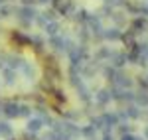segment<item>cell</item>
I'll list each match as a JSON object with an SVG mask.
<instances>
[{
  "mask_svg": "<svg viewBox=\"0 0 148 140\" xmlns=\"http://www.w3.org/2000/svg\"><path fill=\"white\" fill-rule=\"evenodd\" d=\"M103 40H107V42H119V40H123V32H121V28H119V26L105 28V30H103Z\"/></svg>",
  "mask_w": 148,
  "mask_h": 140,
  "instance_id": "8992f818",
  "label": "cell"
},
{
  "mask_svg": "<svg viewBox=\"0 0 148 140\" xmlns=\"http://www.w3.org/2000/svg\"><path fill=\"white\" fill-rule=\"evenodd\" d=\"M121 140H138V136H134V134H130V132H128V134H123Z\"/></svg>",
  "mask_w": 148,
  "mask_h": 140,
  "instance_id": "484cf974",
  "label": "cell"
},
{
  "mask_svg": "<svg viewBox=\"0 0 148 140\" xmlns=\"http://www.w3.org/2000/svg\"><path fill=\"white\" fill-rule=\"evenodd\" d=\"M36 2H40V4H47V2H51V0H36Z\"/></svg>",
  "mask_w": 148,
  "mask_h": 140,
  "instance_id": "f546056e",
  "label": "cell"
},
{
  "mask_svg": "<svg viewBox=\"0 0 148 140\" xmlns=\"http://www.w3.org/2000/svg\"><path fill=\"white\" fill-rule=\"evenodd\" d=\"M44 30H46V34L51 38V36H57L59 34V22L57 20H51V22H47L46 26H44Z\"/></svg>",
  "mask_w": 148,
  "mask_h": 140,
  "instance_id": "e0dca14e",
  "label": "cell"
},
{
  "mask_svg": "<svg viewBox=\"0 0 148 140\" xmlns=\"http://www.w3.org/2000/svg\"><path fill=\"white\" fill-rule=\"evenodd\" d=\"M0 136H4V138L12 136V124L8 120H0Z\"/></svg>",
  "mask_w": 148,
  "mask_h": 140,
  "instance_id": "d6986e66",
  "label": "cell"
},
{
  "mask_svg": "<svg viewBox=\"0 0 148 140\" xmlns=\"http://www.w3.org/2000/svg\"><path fill=\"white\" fill-rule=\"evenodd\" d=\"M113 101V95H111V89H99L97 93H95V103L101 107V109H105V107L109 105Z\"/></svg>",
  "mask_w": 148,
  "mask_h": 140,
  "instance_id": "277c9868",
  "label": "cell"
},
{
  "mask_svg": "<svg viewBox=\"0 0 148 140\" xmlns=\"http://www.w3.org/2000/svg\"><path fill=\"white\" fill-rule=\"evenodd\" d=\"M142 136H144V140H148V126H144V130H142Z\"/></svg>",
  "mask_w": 148,
  "mask_h": 140,
  "instance_id": "f1b7e54d",
  "label": "cell"
},
{
  "mask_svg": "<svg viewBox=\"0 0 148 140\" xmlns=\"http://www.w3.org/2000/svg\"><path fill=\"white\" fill-rule=\"evenodd\" d=\"M32 111H34V107L24 103V105H20V113H18V117H26V118H28L30 115H32Z\"/></svg>",
  "mask_w": 148,
  "mask_h": 140,
  "instance_id": "44dd1931",
  "label": "cell"
},
{
  "mask_svg": "<svg viewBox=\"0 0 148 140\" xmlns=\"http://www.w3.org/2000/svg\"><path fill=\"white\" fill-rule=\"evenodd\" d=\"M30 44H32L38 51H42V49H44V42H42V38H38V36H32V38H30Z\"/></svg>",
  "mask_w": 148,
  "mask_h": 140,
  "instance_id": "7402d4cb",
  "label": "cell"
},
{
  "mask_svg": "<svg viewBox=\"0 0 148 140\" xmlns=\"http://www.w3.org/2000/svg\"><path fill=\"white\" fill-rule=\"evenodd\" d=\"M71 46H73V42H71L69 38H65V36H61V34L51 36V38H49V47H53L57 53H63V51L67 53Z\"/></svg>",
  "mask_w": 148,
  "mask_h": 140,
  "instance_id": "7a4b0ae2",
  "label": "cell"
},
{
  "mask_svg": "<svg viewBox=\"0 0 148 140\" xmlns=\"http://www.w3.org/2000/svg\"><path fill=\"white\" fill-rule=\"evenodd\" d=\"M111 47H105L101 46L97 51H95V61H109V57H111Z\"/></svg>",
  "mask_w": 148,
  "mask_h": 140,
  "instance_id": "5bb4252c",
  "label": "cell"
},
{
  "mask_svg": "<svg viewBox=\"0 0 148 140\" xmlns=\"http://www.w3.org/2000/svg\"><path fill=\"white\" fill-rule=\"evenodd\" d=\"M134 105L148 107V91H146V89H140V93L134 95Z\"/></svg>",
  "mask_w": 148,
  "mask_h": 140,
  "instance_id": "2e32d148",
  "label": "cell"
},
{
  "mask_svg": "<svg viewBox=\"0 0 148 140\" xmlns=\"http://www.w3.org/2000/svg\"><path fill=\"white\" fill-rule=\"evenodd\" d=\"M125 115H126V118H130V120H136V118H140V107L138 105H134V103H130V105L126 107V111H125Z\"/></svg>",
  "mask_w": 148,
  "mask_h": 140,
  "instance_id": "4fadbf2b",
  "label": "cell"
},
{
  "mask_svg": "<svg viewBox=\"0 0 148 140\" xmlns=\"http://www.w3.org/2000/svg\"><path fill=\"white\" fill-rule=\"evenodd\" d=\"M101 118H103V124H105L103 132H111L119 124V113H103Z\"/></svg>",
  "mask_w": 148,
  "mask_h": 140,
  "instance_id": "3957f363",
  "label": "cell"
},
{
  "mask_svg": "<svg viewBox=\"0 0 148 140\" xmlns=\"http://www.w3.org/2000/svg\"><path fill=\"white\" fill-rule=\"evenodd\" d=\"M109 63H111L113 67H116V69L125 67V63H126V53H123V51H111Z\"/></svg>",
  "mask_w": 148,
  "mask_h": 140,
  "instance_id": "9c48e42d",
  "label": "cell"
},
{
  "mask_svg": "<svg viewBox=\"0 0 148 140\" xmlns=\"http://www.w3.org/2000/svg\"><path fill=\"white\" fill-rule=\"evenodd\" d=\"M16 81H18V73H16V69L4 67V69H2V83H4L6 87H14Z\"/></svg>",
  "mask_w": 148,
  "mask_h": 140,
  "instance_id": "5b68a950",
  "label": "cell"
},
{
  "mask_svg": "<svg viewBox=\"0 0 148 140\" xmlns=\"http://www.w3.org/2000/svg\"><path fill=\"white\" fill-rule=\"evenodd\" d=\"M8 67V53H0V69Z\"/></svg>",
  "mask_w": 148,
  "mask_h": 140,
  "instance_id": "d4e9b609",
  "label": "cell"
},
{
  "mask_svg": "<svg viewBox=\"0 0 148 140\" xmlns=\"http://www.w3.org/2000/svg\"><path fill=\"white\" fill-rule=\"evenodd\" d=\"M44 118L42 117H34V118H28V124H26V130L28 132H32V134H38V132H42L44 128Z\"/></svg>",
  "mask_w": 148,
  "mask_h": 140,
  "instance_id": "52a82bcc",
  "label": "cell"
},
{
  "mask_svg": "<svg viewBox=\"0 0 148 140\" xmlns=\"http://www.w3.org/2000/svg\"><path fill=\"white\" fill-rule=\"evenodd\" d=\"M51 20H56V12L53 10H46V12H38V16H36V22L40 24L42 28L46 26L47 22H51Z\"/></svg>",
  "mask_w": 148,
  "mask_h": 140,
  "instance_id": "8fae6325",
  "label": "cell"
},
{
  "mask_svg": "<svg viewBox=\"0 0 148 140\" xmlns=\"http://www.w3.org/2000/svg\"><path fill=\"white\" fill-rule=\"evenodd\" d=\"M0 87H2V83H0Z\"/></svg>",
  "mask_w": 148,
  "mask_h": 140,
  "instance_id": "1f68e13d",
  "label": "cell"
},
{
  "mask_svg": "<svg viewBox=\"0 0 148 140\" xmlns=\"http://www.w3.org/2000/svg\"><path fill=\"white\" fill-rule=\"evenodd\" d=\"M75 89H77V97L81 99V103H85V105H91L93 97H91V91L87 89V85H85V83H81V85H77Z\"/></svg>",
  "mask_w": 148,
  "mask_h": 140,
  "instance_id": "30bf717a",
  "label": "cell"
},
{
  "mask_svg": "<svg viewBox=\"0 0 148 140\" xmlns=\"http://www.w3.org/2000/svg\"><path fill=\"white\" fill-rule=\"evenodd\" d=\"M95 134H97V128L93 126V124H87V126H83L81 128V136H85V138H95Z\"/></svg>",
  "mask_w": 148,
  "mask_h": 140,
  "instance_id": "ffe728a7",
  "label": "cell"
},
{
  "mask_svg": "<svg viewBox=\"0 0 148 140\" xmlns=\"http://www.w3.org/2000/svg\"><path fill=\"white\" fill-rule=\"evenodd\" d=\"M24 63V57L22 55H16V53H8V67L12 69H20Z\"/></svg>",
  "mask_w": 148,
  "mask_h": 140,
  "instance_id": "9a60e30c",
  "label": "cell"
},
{
  "mask_svg": "<svg viewBox=\"0 0 148 140\" xmlns=\"http://www.w3.org/2000/svg\"><path fill=\"white\" fill-rule=\"evenodd\" d=\"M40 140H57V132L53 128L49 130V132H46V134H42V138Z\"/></svg>",
  "mask_w": 148,
  "mask_h": 140,
  "instance_id": "cb8c5ba5",
  "label": "cell"
},
{
  "mask_svg": "<svg viewBox=\"0 0 148 140\" xmlns=\"http://www.w3.org/2000/svg\"><path fill=\"white\" fill-rule=\"evenodd\" d=\"M16 14H18V20L22 22V26L28 28V26H32V22L36 20L38 10H36L34 6H20V8L16 10Z\"/></svg>",
  "mask_w": 148,
  "mask_h": 140,
  "instance_id": "6da1fadb",
  "label": "cell"
},
{
  "mask_svg": "<svg viewBox=\"0 0 148 140\" xmlns=\"http://www.w3.org/2000/svg\"><path fill=\"white\" fill-rule=\"evenodd\" d=\"M18 113H20V105L14 103V101L4 103V107H2V115L6 118H18Z\"/></svg>",
  "mask_w": 148,
  "mask_h": 140,
  "instance_id": "ba28073f",
  "label": "cell"
},
{
  "mask_svg": "<svg viewBox=\"0 0 148 140\" xmlns=\"http://www.w3.org/2000/svg\"><path fill=\"white\" fill-rule=\"evenodd\" d=\"M20 71L26 75V79H30V81H34V79H36V69H34V65H32L28 59H24V63H22V67H20Z\"/></svg>",
  "mask_w": 148,
  "mask_h": 140,
  "instance_id": "7c38bea8",
  "label": "cell"
},
{
  "mask_svg": "<svg viewBox=\"0 0 148 140\" xmlns=\"http://www.w3.org/2000/svg\"><path fill=\"white\" fill-rule=\"evenodd\" d=\"M103 140H114V138H113L111 132H105V134H103Z\"/></svg>",
  "mask_w": 148,
  "mask_h": 140,
  "instance_id": "83f0119b",
  "label": "cell"
},
{
  "mask_svg": "<svg viewBox=\"0 0 148 140\" xmlns=\"http://www.w3.org/2000/svg\"><path fill=\"white\" fill-rule=\"evenodd\" d=\"M20 2H22V6H34L36 0H20Z\"/></svg>",
  "mask_w": 148,
  "mask_h": 140,
  "instance_id": "4316f807",
  "label": "cell"
},
{
  "mask_svg": "<svg viewBox=\"0 0 148 140\" xmlns=\"http://www.w3.org/2000/svg\"><path fill=\"white\" fill-rule=\"evenodd\" d=\"M116 128H119V134L123 136V134H128V132H130V124H128V120H125V122L116 124Z\"/></svg>",
  "mask_w": 148,
  "mask_h": 140,
  "instance_id": "603a6c76",
  "label": "cell"
},
{
  "mask_svg": "<svg viewBox=\"0 0 148 140\" xmlns=\"http://www.w3.org/2000/svg\"><path fill=\"white\" fill-rule=\"evenodd\" d=\"M146 20H144V18H136V20H134V22H132V28H130V32H132V34H140V32H142V30H146Z\"/></svg>",
  "mask_w": 148,
  "mask_h": 140,
  "instance_id": "ac0fdd59",
  "label": "cell"
},
{
  "mask_svg": "<svg viewBox=\"0 0 148 140\" xmlns=\"http://www.w3.org/2000/svg\"><path fill=\"white\" fill-rule=\"evenodd\" d=\"M4 2H6V0H0V6H2V4H4Z\"/></svg>",
  "mask_w": 148,
  "mask_h": 140,
  "instance_id": "4dcf8cb0",
  "label": "cell"
}]
</instances>
